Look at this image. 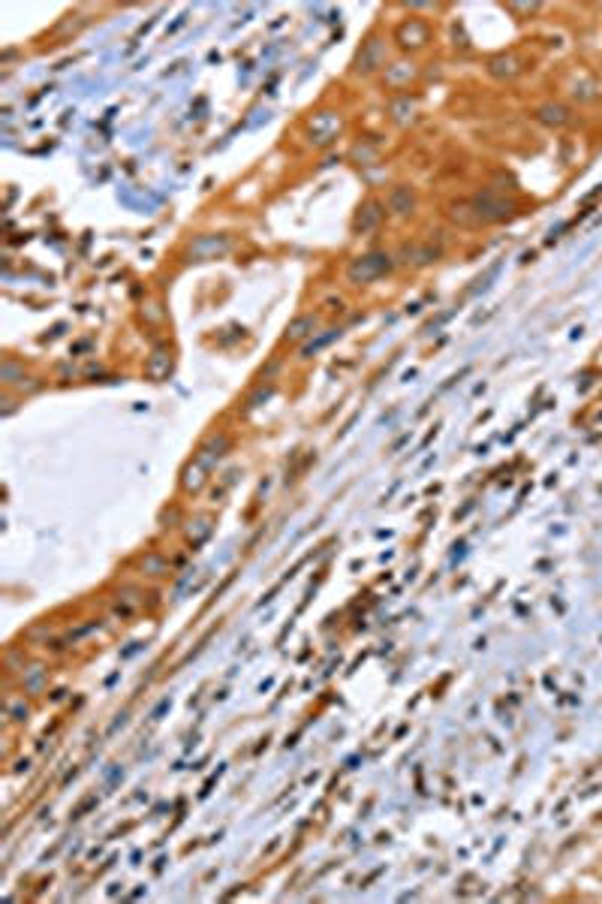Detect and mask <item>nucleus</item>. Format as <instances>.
<instances>
[{"instance_id": "3", "label": "nucleus", "mask_w": 602, "mask_h": 904, "mask_svg": "<svg viewBox=\"0 0 602 904\" xmlns=\"http://www.w3.org/2000/svg\"><path fill=\"white\" fill-rule=\"evenodd\" d=\"M382 63H386V43H382L380 36H370V40L362 46V52H358V58H355V73L367 75V73L380 70Z\"/></svg>"}, {"instance_id": "14", "label": "nucleus", "mask_w": 602, "mask_h": 904, "mask_svg": "<svg viewBox=\"0 0 602 904\" xmlns=\"http://www.w3.org/2000/svg\"><path fill=\"white\" fill-rule=\"evenodd\" d=\"M313 326H316V317H311V314H304V317H299L296 323L289 326V332H286V338L289 341H301V338H307L313 332Z\"/></svg>"}, {"instance_id": "7", "label": "nucleus", "mask_w": 602, "mask_h": 904, "mask_svg": "<svg viewBox=\"0 0 602 904\" xmlns=\"http://www.w3.org/2000/svg\"><path fill=\"white\" fill-rule=\"evenodd\" d=\"M389 208L398 214V218H407V214H413L416 211V193L409 187H394L392 190V196H389Z\"/></svg>"}, {"instance_id": "9", "label": "nucleus", "mask_w": 602, "mask_h": 904, "mask_svg": "<svg viewBox=\"0 0 602 904\" xmlns=\"http://www.w3.org/2000/svg\"><path fill=\"white\" fill-rule=\"evenodd\" d=\"M536 118H539L542 124H548V127H563V124H569V109L560 106V103H545V106H539V112H536Z\"/></svg>"}, {"instance_id": "16", "label": "nucleus", "mask_w": 602, "mask_h": 904, "mask_svg": "<svg viewBox=\"0 0 602 904\" xmlns=\"http://www.w3.org/2000/svg\"><path fill=\"white\" fill-rule=\"evenodd\" d=\"M148 374L151 377H163V374H169V356H166V350H157L151 356V362H148Z\"/></svg>"}, {"instance_id": "15", "label": "nucleus", "mask_w": 602, "mask_h": 904, "mask_svg": "<svg viewBox=\"0 0 602 904\" xmlns=\"http://www.w3.org/2000/svg\"><path fill=\"white\" fill-rule=\"evenodd\" d=\"M416 75V67L413 63H394V67H389V73H386V82L389 85H404V82H409Z\"/></svg>"}, {"instance_id": "13", "label": "nucleus", "mask_w": 602, "mask_h": 904, "mask_svg": "<svg viewBox=\"0 0 602 904\" xmlns=\"http://www.w3.org/2000/svg\"><path fill=\"white\" fill-rule=\"evenodd\" d=\"M413 115H416V103L409 97H401V100H394V103H392V118L398 124H409V121H413Z\"/></svg>"}, {"instance_id": "8", "label": "nucleus", "mask_w": 602, "mask_h": 904, "mask_svg": "<svg viewBox=\"0 0 602 904\" xmlns=\"http://www.w3.org/2000/svg\"><path fill=\"white\" fill-rule=\"evenodd\" d=\"M488 73L497 75V79H515L521 73V60L515 55H497L488 60Z\"/></svg>"}, {"instance_id": "10", "label": "nucleus", "mask_w": 602, "mask_h": 904, "mask_svg": "<svg viewBox=\"0 0 602 904\" xmlns=\"http://www.w3.org/2000/svg\"><path fill=\"white\" fill-rule=\"evenodd\" d=\"M229 447V440L220 435V437H214L211 443H205L202 447V452H199V458H196V464L199 467H211V464H217V458L223 455V450Z\"/></svg>"}, {"instance_id": "11", "label": "nucleus", "mask_w": 602, "mask_h": 904, "mask_svg": "<svg viewBox=\"0 0 602 904\" xmlns=\"http://www.w3.org/2000/svg\"><path fill=\"white\" fill-rule=\"evenodd\" d=\"M449 218H452V220H455L458 226H470V229H473V226H482V223H479V218H476V211H473V206H470V202H455V206H452V211H449Z\"/></svg>"}, {"instance_id": "1", "label": "nucleus", "mask_w": 602, "mask_h": 904, "mask_svg": "<svg viewBox=\"0 0 602 904\" xmlns=\"http://www.w3.org/2000/svg\"><path fill=\"white\" fill-rule=\"evenodd\" d=\"M389 269H392L389 253H367V257H358V260L350 262L347 277L353 284H370V281H377V277L386 275Z\"/></svg>"}, {"instance_id": "12", "label": "nucleus", "mask_w": 602, "mask_h": 904, "mask_svg": "<svg viewBox=\"0 0 602 904\" xmlns=\"http://www.w3.org/2000/svg\"><path fill=\"white\" fill-rule=\"evenodd\" d=\"M380 220H382V206H380V202H367L365 211L358 214L355 229H358V233H367V229H374Z\"/></svg>"}, {"instance_id": "5", "label": "nucleus", "mask_w": 602, "mask_h": 904, "mask_svg": "<svg viewBox=\"0 0 602 904\" xmlns=\"http://www.w3.org/2000/svg\"><path fill=\"white\" fill-rule=\"evenodd\" d=\"M229 250V241L223 235H199L193 245H190V257L196 260H214L217 253H226Z\"/></svg>"}, {"instance_id": "4", "label": "nucleus", "mask_w": 602, "mask_h": 904, "mask_svg": "<svg viewBox=\"0 0 602 904\" xmlns=\"http://www.w3.org/2000/svg\"><path fill=\"white\" fill-rule=\"evenodd\" d=\"M398 43L404 46V48H421L428 43V36H431V31H428V24L425 21H419V18H407L401 28H398Z\"/></svg>"}, {"instance_id": "2", "label": "nucleus", "mask_w": 602, "mask_h": 904, "mask_svg": "<svg viewBox=\"0 0 602 904\" xmlns=\"http://www.w3.org/2000/svg\"><path fill=\"white\" fill-rule=\"evenodd\" d=\"M470 206H473V211H476V218H479L482 226H485V223H494V220H503V218H509V214H512V202L503 199V196H497V193H491V190L476 193V196L470 199Z\"/></svg>"}, {"instance_id": "6", "label": "nucleus", "mask_w": 602, "mask_h": 904, "mask_svg": "<svg viewBox=\"0 0 602 904\" xmlns=\"http://www.w3.org/2000/svg\"><path fill=\"white\" fill-rule=\"evenodd\" d=\"M340 130V115L335 112H323L311 121V133L316 136V142H331V136Z\"/></svg>"}]
</instances>
